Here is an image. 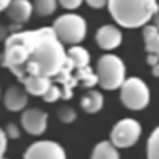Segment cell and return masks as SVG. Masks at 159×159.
I'll list each match as a JSON object with an SVG mask.
<instances>
[{"label":"cell","mask_w":159,"mask_h":159,"mask_svg":"<svg viewBox=\"0 0 159 159\" xmlns=\"http://www.w3.org/2000/svg\"><path fill=\"white\" fill-rule=\"evenodd\" d=\"M61 2V5L64 8H67V10H75V8L80 7V3L84 2V0H59Z\"/></svg>","instance_id":"603a6c76"},{"label":"cell","mask_w":159,"mask_h":159,"mask_svg":"<svg viewBox=\"0 0 159 159\" xmlns=\"http://www.w3.org/2000/svg\"><path fill=\"white\" fill-rule=\"evenodd\" d=\"M77 79L82 80V84L85 85V87H91V85H94V84H99V75L97 74H92L91 69H89V66L79 69Z\"/></svg>","instance_id":"d6986e66"},{"label":"cell","mask_w":159,"mask_h":159,"mask_svg":"<svg viewBox=\"0 0 159 159\" xmlns=\"http://www.w3.org/2000/svg\"><path fill=\"white\" fill-rule=\"evenodd\" d=\"M107 7L116 24L126 29L143 27L159 10L156 0H109Z\"/></svg>","instance_id":"7a4b0ae2"},{"label":"cell","mask_w":159,"mask_h":159,"mask_svg":"<svg viewBox=\"0 0 159 159\" xmlns=\"http://www.w3.org/2000/svg\"><path fill=\"white\" fill-rule=\"evenodd\" d=\"M152 25H156V27L159 29V12H157V14L152 17Z\"/></svg>","instance_id":"f1b7e54d"},{"label":"cell","mask_w":159,"mask_h":159,"mask_svg":"<svg viewBox=\"0 0 159 159\" xmlns=\"http://www.w3.org/2000/svg\"><path fill=\"white\" fill-rule=\"evenodd\" d=\"M144 47L148 54L159 55V29L156 25H144Z\"/></svg>","instance_id":"5bb4252c"},{"label":"cell","mask_w":159,"mask_h":159,"mask_svg":"<svg viewBox=\"0 0 159 159\" xmlns=\"http://www.w3.org/2000/svg\"><path fill=\"white\" fill-rule=\"evenodd\" d=\"M67 57L74 62V66L77 69H82V67H87L89 66V61H91V55L89 52L80 45H72L70 49L67 50Z\"/></svg>","instance_id":"2e32d148"},{"label":"cell","mask_w":159,"mask_h":159,"mask_svg":"<svg viewBox=\"0 0 159 159\" xmlns=\"http://www.w3.org/2000/svg\"><path fill=\"white\" fill-rule=\"evenodd\" d=\"M96 42L101 49L112 50L116 47L121 45L122 34L116 25H102V27L96 32Z\"/></svg>","instance_id":"9c48e42d"},{"label":"cell","mask_w":159,"mask_h":159,"mask_svg":"<svg viewBox=\"0 0 159 159\" xmlns=\"http://www.w3.org/2000/svg\"><path fill=\"white\" fill-rule=\"evenodd\" d=\"M7 132L5 131H2V134H0V144H2V149H0V154H5V149H7Z\"/></svg>","instance_id":"d4e9b609"},{"label":"cell","mask_w":159,"mask_h":159,"mask_svg":"<svg viewBox=\"0 0 159 159\" xmlns=\"http://www.w3.org/2000/svg\"><path fill=\"white\" fill-rule=\"evenodd\" d=\"M34 7H35V12L40 17H49L55 12L57 0H35Z\"/></svg>","instance_id":"e0dca14e"},{"label":"cell","mask_w":159,"mask_h":159,"mask_svg":"<svg viewBox=\"0 0 159 159\" xmlns=\"http://www.w3.org/2000/svg\"><path fill=\"white\" fill-rule=\"evenodd\" d=\"M24 156L27 159H64L66 151L54 141H37L29 146Z\"/></svg>","instance_id":"52a82bcc"},{"label":"cell","mask_w":159,"mask_h":159,"mask_svg":"<svg viewBox=\"0 0 159 159\" xmlns=\"http://www.w3.org/2000/svg\"><path fill=\"white\" fill-rule=\"evenodd\" d=\"M141 136V124L136 119H121L111 131V141L117 148H129L137 143Z\"/></svg>","instance_id":"8992f818"},{"label":"cell","mask_w":159,"mask_h":159,"mask_svg":"<svg viewBox=\"0 0 159 159\" xmlns=\"http://www.w3.org/2000/svg\"><path fill=\"white\" fill-rule=\"evenodd\" d=\"M3 131L7 132V136L10 137V139H17V137L20 136V131H19V127L15 126V124H12V122H8L5 127H3Z\"/></svg>","instance_id":"7402d4cb"},{"label":"cell","mask_w":159,"mask_h":159,"mask_svg":"<svg viewBox=\"0 0 159 159\" xmlns=\"http://www.w3.org/2000/svg\"><path fill=\"white\" fill-rule=\"evenodd\" d=\"M22 82L25 91L32 96H44L52 85V80L47 75H25Z\"/></svg>","instance_id":"7c38bea8"},{"label":"cell","mask_w":159,"mask_h":159,"mask_svg":"<svg viewBox=\"0 0 159 159\" xmlns=\"http://www.w3.org/2000/svg\"><path fill=\"white\" fill-rule=\"evenodd\" d=\"M27 50V61L24 64L20 80L25 75L57 77L67 64V52L64 42L57 37L54 27H42L30 32H15Z\"/></svg>","instance_id":"6da1fadb"},{"label":"cell","mask_w":159,"mask_h":159,"mask_svg":"<svg viewBox=\"0 0 159 159\" xmlns=\"http://www.w3.org/2000/svg\"><path fill=\"white\" fill-rule=\"evenodd\" d=\"M34 7L29 0H14L10 3V7L7 8V14L10 17V20H14L17 24H25L32 15Z\"/></svg>","instance_id":"8fae6325"},{"label":"cell","mask_w":159,"mask_h":159,"mask_svg":"<svg viewBox=\"0 0 159 159\" xmlns=\"http://www.w3.org/2000/svg\"><path fill=\"white\" fill-rule=\"evenodd\" d=\"M57 117L61 119L64 124H70V122L75 121L77 116H75V111L72 109V107L62 106V107H59V109H57Z\"/></svg>","instance_id":"ffe728a7"},{"label":"cell","mask_w":159,"mask_h":159,"mask_svg":"<svg viewBox=\"0 0 159 159\" xmlns=\"http://www.w3.org/2000/svg\"><path fill=\"white\" fill-rule=\"evenodd\" d=\"M22 127L29 134L32 136H39L47 129V112L37 109V107H32V109H27L22 114Z\"/></svg>","instance_id":"ba28073f"},{"label":"cell","mask_w":159,"mask_h":159,"mask_svg":"<svg viewBox=\"0 0 159 159\" xmlns=\"http://www.w3.org/2000/svg\"><path fill=\"white\" fill-rule=\"evenodd\" d=\"M152 75L154 77H159V62L156 64V66H152Z\"/></svg>","instance_id":"83f0119b"},{"label":"cell","mask_w":159,"mask_h":159,"mask_svg":"<svg viewBox=\"0 0 159 159\" xmlns=\"http://www.w3.org/2000/svg\"><path fill=\"white\" fill-rule=\"evenodd\" d=\"M157 62H159V55H156V54H149L148 55V64L149 66H156Z\"/></svg>","instance_id":"484cf974"},{"label":"cell","mask_w":159,"mask_h":159,"mask_svg":"<svg viewBox=\"0 0 159 159\" xmlns=\"http://www.w3.org/2000/svg\"><path fill=\"white\" fill-rule=\"evenodd\" d=\"M96 69L99 75V84L106 91L121 89V85L126 80V67H124V62L117 55H112V54L102 55L97 61Z\"/></svg>","instance_id":"3957f363"},{"label":"cell","mask_w":159,"mask_h":159,"mask_svg":"<svg viewBox=\"0 0 159 159\" xmlns=\"http://www.w3.org/2000/svg\"><path fill=\"white\" fill-rule=\"evenodd\" d=\"M102 106H104V97H102V94L97 92V91H89L82 97V101H80V107L89 114L99 112V111L102 109Z\"/></svg>","instance_id":"4fadbf2b"},{"label":"cell","mask_w":159,"mask_h":159,"mask_svg":"<svg viewBox=\"0 0 159 159\" xmlns=\"http://www.w3.org/2000/svg\"><path fill=\"white\" fill-rule=\"evenodd\" d=\"M85 2H87L92 8H102L104 5L109 3V0H85Z\"/></svg>","instance_id":"cb8c5ba5"},{"label":"cell","mask_w":159,"mask_h":159,"mask_svg":"<svg viewBox=\"0 0 159 159\" xmlns=\"http://www.w3.org/2000/svg\"><path fill=\"white\" fill-rule=\"evenodd\" d=\"M52 27H54L55 34H57V37L61 39L64 44H70V45L82 42L85 37V30H87L85 20L80 15H75V14L61 15L59 19H55Z\"/></svg>","instance_id":"277c9868"},{"label":"cell","mask_w":159,"mask_h":159,"mask_svg":"<svg viewBox=\"0 0 159 159\" xmlns=\"http://www.w3.org/2000/svg\"><path fill=\"white\" fill-rule=\"evenodd\" d=\"M27 91H22L19 85H12L8 87L5 94H3V104L8 111L17 112V111H22L29 102V96Z\"/></svg>","instance_id":"30bf717a"},{"label":"cell","mask_w":159,"mask_h":159,"mask_svg":"<svg viewBox=\"0 0 159 159\" xmlns=\"http://www.w3.org/2000/svg\"><path fill=\"white\" fill-rule=\"evenodd\" d=\"M121 101L131 111H141L149 104V89L141 79L129 77L121 85Z\"/></svg>","instance_id":"5b68a950"},{"label":"cell","mask_w":159,"mask_h":159,"mask_svg":"<svg viewBox=\"0 0 159 159\" xmlns=\"http://www.w3.org/2000/svg\"><path fill=\"white\" fill-rule=\"evenodd\" d=\"M61 97H62V91L57 87V85H50V89L42 96V99H44L45 102H55V101H59Z\"/></svg>","instance_id":"44dd1931"},{"label":"cell","mask_w":159,"mask_h":159,"mask_svg":"<svg viewBox=\"0 0 159 159\" xmlns=\"http://www.w3.org/2000/svg\"><path fill=\"white\" fill-rule=\"evenodd\" d=\"M92 157L94 159H117L119 157L117 146H116L112 141L97 143L96 148L92 149Z\"/></svg>","instance_id":"9a60e30c"},{"label":"cell","mask_w":159,"mask_h":159,"mask_svg":"<svg viewBox=\"0 0 159 159\" xmlns=\"http://www.w3.org/2000/svg\"><path fill=\"white\" fill-rule=\"evenodd\" d=\"M148 157L159 159V126L151 132L148 139Z\"/></svg>","instance_id":"ac0fdd59"},{"label":"cell","mask_w":159,"mask_h":159,"mask_svg":"<svg viewBox=\"0 0 159 159\" xmlns=\"http://www.w3.org/2000/svg\"><path fill=\"white\" fill-rule=\"evenodd\" d=\"M12 2H14V0H0V8H2V10H7Z\"/></svg>","instance_id":"4316f807"}]
</instances>
